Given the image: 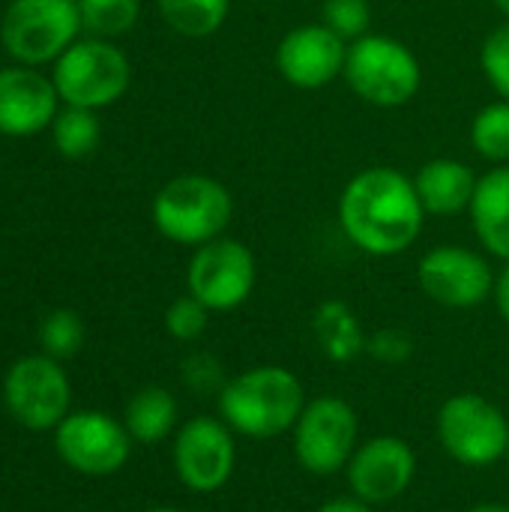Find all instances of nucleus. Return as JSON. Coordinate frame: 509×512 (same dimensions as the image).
I'll list each match as a JSON object with an SVG mask.
<instances>
[{
	"label": "nucleus",
	"mask_w": 509,
	"mask_h": 512,
	"mask_svg": "<svg viewBox=\"0 0 509 512\" xmlns=\"http://www.w3.org/2000/svg\"><path fill=\"white\" fill-rule=\"evenodd\" d=\"M471 150L489 165H509V102L495 99L483 105L468 129Z\"/></svg>",
	"instance_id": "obj_22"
},
{
	"label": "nucleus",
	"mask_w": 509,
	"mask_h": 512,
	"mask_svg": "<svg viewBox=\"0 0 509 512\" xmlns=\"http://www.w3.org/2000/svg\"><path fill=\"white\" fill-rule=\"evenodd\" d=\"M3 405L18 426L30 432H54L72 408V384L60 360L48 354L15 360L3 378Z\"/></svg>",
	"instance_id": "obj_9"
},
{
	"label": "nucleus",
	"mask_w": 509,
	"mask_h": 512,
	"mask_svg": "<svg viewBox=\"0 0 509 512\" xmlns=\"http://www.w3.org/2000/svg\"><path fill=\"white\" fill-rule=\"evenodd\" d=\"M180 378H183V387L198 393V396H219V390L228 381L222 360L207 354V351H192L180 363Z\"/></svg>",
	"instance_id": "obj_29"
},
{
	"label": "nucleus",
	"mask_w": 509,
	"mask_h": 512,
	"mask_svg": "<svg viewBox=\"0 0 509 512\" xmlns=\"http://www.w3.org/2000/svg\"><path fill=\"white\" fill-rule=\"evenodd\" d=\"M312 336L330 363H354L366 354L369 333L345 300H324L312 315Z\"/></svg>",
	"instance_id": "obj_19"
},
{
	"label": "nucleus",
	"mask_w": 509,
	"mask_h": 512,
	"mask_svg": "<svg viewBox=\"0 0 509 512\" xmlns=\"http://www.w3.org/2000/svg\"><path fill=\"white\" fill-rule=\"evenodd\" d=\"M492 303L498 309V315L509 324V264L501 267L498 279H495V294H492Z\"/></svg>",
	"instance_id": "obj_31"
},
{
	"label": "nucleus",
	"mask_w": 509,
	"mask_h": 512,
	"mask_svg": "<svg viewBox=\"0 0 509 512\" xmlns=\"http://www.w3.org/2000/svg\"><path fill=\"white\" fill-rule=\"evenodd\" d=\"M297 465L312 477H336L360 447V417L342 396H315L291 429Z\"/></svg>",
	"instance_id": "obj_6"
},
{
	"label": "nucleus",
	"mask_w": 509,
	"mask_h": 512,
	"mask_svg": "<svg viewBox=\"0 0 509 512\" xmlns=\"http://www.w3.org/2000/svg\"><path fill=\"white\" fill-rule=\"evenodd\" d=\"M54 87L66 105L75 108H105L114 105L132 81L129 57L108 39L72 42L54 66Z\"/></svg>",
	"instance_id": "obj_7"
},
{
	"label": "nucleus",
	"mask_w": 509,
	"mask_h": 512,
	"mask_svg": "<svg viewBox=\"0 0 509 512\" xmlns=\"http://www.w3.org/2000/svg\"><path fill=\"white\" fill-rule=\"evenodd\" d=\"M417 477V453L399 435H375L360 441L354 450L345 480L354 498L369 507H384L399 501Z\"/></svg>",
	"instance_id": "obj_14"
},
{
	"label": "nucleus",
	"mask_w": 509,
	"mask_h": 512,
	"mask_svg": "<svg viewBox=\"0 0 509 512\" xmlns=\"http://www.w3.org/2000/svg\"><path fill=\"white\" fill-rule=\"evenodd\" d=\"M132 435L123 420L105 411H69L54 429V450L66 468L84 477H111L132 456Z\"/></svg>",
	"instance_id": "obj_13"
},
{
	"label": "nucleus",
	"mask_w": 509,
	"mask_h": 512,
	"mask_svg": "<svg viewBox=\"0 0 509 512\" xmlns=\"http://www.w3.org/2000/svg\"><path fill=\"white\" fill-rule=\"evenodd\" d=\"M306 402L303 381L276 363H261L231 375L216 396L219 417L234 429V435L252 441L288 435Z\"/></svg>",
	"instance_id": "obj_2"
},
{
	"label": "nucleus",
	"mask_w": 509,
	"mask_h": 512,
	"mask_svg": "<svg viewBox=\"0 0 509 512\" xmlns=\"http://www.w3.org/2000/svg\"><path fill=\"white\" fill-rule=\"evenodd\" d=\"M210 315L213 312L201 300H195L192 294H183L165 309V330L177 342H198L207 333Z\"/></svg>",
	"instance_id": "obj_27"
},
{
	"label": "nucleus",
	"mask_w": 509,
	"mask_h": 512,
	"mask_svg": "<svg viewBox=\"0 0 509 512\" xmlns=\"http://www.w3.org/2000/svg\"><path fill=\"white\" fill-rule=\"evenodd\" d=\"M468 512H509V504H501V501H483V504H474Z\"/></svg>",
	"instance_id": "obj_33"
},
{
	"label": "nucleus",
	"mask_w": 509,
	"mask_h": 512,
	"mask_svg": "<svg viewBox=\"0 0 509 512\" xmlns=\"http://www.w3.org/2000/svg\"><path fill=\"white\" fill-rule=\"evenodd\" d=\"M78 0H15L0 24L6 51L24 66L57 60L78 36Z\"/></svg>",
	"instance_id": "obj_10"
},
{
	"label": "nucleus",
	"mask_w": 509,
	"mask_h": 512,
	"mask_svg": "<svg viewBox=\"0 0 509 512\" xmlns=\"http://www.w3.org/2000/svg\"><path fill=\"white\" fill-rule=\"evenodd\" d=\"M51 132H54L57 150L69 159H81V156L93 153L99 144V135H102L96 111L75 108V105H69L66 111H57Z\"/></svg>",
	"instance_id": "obj_23"
},
{
	"label": "nucleus",
	"mask_w": 509,
	"mask_h": 512,
	"mask_svg": "<svg viewBox=\"0 0 509 512\" xmlns=\"http://www.w3.org/2000/svg\"><path fill=\"white\" fill-rule=\"evenodd\" d=\"M165 24L186 39L219 33L231 15V0H156Z\"/></svg>",
	"instance_id": "obj_21"
},
{
	"label": "nucleus",
	"mask_w": 509,
	"mask_h": 512,
	"mask_svg": "<svg viewBox=\"0 0 509 512\" xmlns=\"http://www.w3.org/2000/svg\"><path fill=\"white\" fill-rule=\"evenodd\" d=\"M258 285L255 252L237 237H219L192 249L186 267V294L201 300L210 312L228 315L240 309Z\"/></svg>",
	"instance_id": "obj_8"
},
{
	"label": "nucleus",
	"mask_w": 509,
	"mask_h": 512,
	"mask_svg": "<svg viewBox=\"0 0 509 512\" xmlns=\"http://www.w3.org/2000/svg\"><path fill=\"white\" fill-rule=\"evenodd\" d=\"M480 174L456 156H435L423 162L414 174V186L420 195V204L426 216L435 219H453L459 213H468L474 192H477Z\"/></svg>",
	"instance_id": "obj_17"
},
{
	"label": "nucleus",
	"mask_w": 509,
	"mask_h": 512,
	"mask_svg": "<svg viewBox=\"0 0 509 512\" xmlns=\"http://www.w3.org/2000/svg\"><path fill=\"white\" fill-rule=\"evenodd\" d=\"M366 354L384 366H399V363H408L411 354H414V339L411 333H405L402 327H381L375 333H369V342H366Z\"/></svg>",
	"instance_id": "obj_30"
},
{
	"label": "nucleus",
	"mask_w": 509,
	"mask_h": 512,
	"mask_svg": "<svg viewBox=\"0 0 509 512\" xmlns=\"http://www.w3.org/2000/svg\"><path fill=\"white\" fill-rule=\"evenodd\" d=\"M231 219L234 195L210 174L171 177L153 198V225L177 246L198 249L210 240H219L225 237Z\"/></svg>",
	"instance_id": "obj_4"
},
{
	"label": "nucleus",
	"mask_w": 509,
	"mask_h": 512,
	"mask_svg": "<svg viewBox=\"0 0 509 512\" xmlns=\"http://www.w3.org/2000/svg\"><path fill=\"white\" fill-rule=\"evenodd\" d=\"M171 462L177 480L195 495H213L234 477L237 435L222 417L198 414L174 432Z\"/></svg>",
	"instance_id": "obj_12"
},
{
	"label": "nucleus",
	"mask_w": 509,
	"mask_h": 512,
	"mask_svg": "<svg viewBox=\"0 0 509 512\" xmlns=\"http://www.w3.org/2000/svg\"><path fill=\"white\" fill-rule=\"evenodd\" d=\"M498 273L486 252L444 243L429 249L417 261V285L420 291L441 309L468 312L492 300Z\"/></svg>",
	"instance_id": "obj_11"
},
{
	"label": "nucleus",
	"mask_w": 509,
	"mask_h": 512,
	"mask_svg": "<svg viewBox=\"0 0 509 512\" xmlns=\"http://www.w3.org/2000/svg\"><path fill=\"white\" fill-rule=\"evenodd\" d=\"M507 462H509V450H507Z\"/></svg>",
	"instance_id": "obj_37"
},
{
	"label": "nucleus",
	"mask_w": 509,
	"mask_h": 512,
	"mask_svg": "<svg viewBox=\"0 0 509 512\" xmlns=\"http://www.w3.org/2000/svg\"><path fill=\"white\" fill-rule=\"evenodd\" d=\"M336 219L345 240L363 255L396 258L420 240L429 216L414 177L393 165H369L339 192Z\"/></svg>",
	"instance_id": "obj_1"
},
{
	"label": "nucleus",
	"mask_w": 509,
	"mask_h": 512,
	"mask_svg": "<svg viewBox=\"0 0 509 512\" xmlns=\"http://www.w3.org/2000/svg\"><path fill=\"white\" fill-rule=\"evenodd\" d=\"M258 3H279V0H258Z\"/></svg>",
	"instance_id": "obj_36"
},
{
	"label": "nucleus",
	"mask_w": 509,
	"mask_h": 512,
	"mask_svg": "<svg viewBox=\"0 0 509 512\" xmlns=\"http://www.w3.org/2000/svg\"><path fill=\"white\" fill-rule=\"evenodd\" d=\"M315 512H375V507H369V504H363L360 498H333V501H327V504H321Z\"/></svg>",
	"instance_id": "obj_32"
},
{
	"label": "nucleus",
	"mask_w": 509,
	"mask_h": 512,
	"mask_svg": "<svg viewBox=\"0 0 509 512\" xmlns=\"http://www.w3.org/2000/svg\"><path fill=\"white\" fill-rule=\"evenodd\" d=\"M348 42L324 21H306L291 27L276 42V72L294 90H324L342 78Z\"/></svg>",
	"instance_id": "obj_15"
},
{
	"label": "nucleus",
	"mask_w": 509,
	"mask_h": 512,
	"mask_svg": "<svg viewBox=\"0 0 509 512\" xmlns=\"http://www.w3.org/2000/svg\"><path fill=\"white\" fill-rule=\"evenodd\" d=\"M321 21L345 42H354L372 30V6L369 0H324Z\"/></svg>",
	"instance_id": "obj_26"
},
{
	"label": "nucleus",
	"mask_w": 509,
	"mask_h": 512,
	"mask_svg": "<svg viewBox=\"0 0 509 512\" xmlns=\"http://www.w3.org/2000/svg\"><path fill=\"white\" fill-rule=\"evenodd\" d=\"M177 423H180V405L171 396V390L159 384L141 387L123 411L126 432L132 435L135 444H144V447H153L171 438L180 429Z\"/></svg>",
	"instance_id": "obj_20"
},
{
	"label": "nucleus",
	"mask_w": 509,
	"mask_h": 512,
	"mask_svg": "<svg viewBox=\"0 0 509 512\" xmlns=\"http://www.w3.org/2000/svg\"><path fill=\"white\" fill-rule=\"evenodd\" d=\"M468 219L480 249L509 264V165H492L480 174Z\"/></svg>",
	"instance_id": "obj_18"
},
{
	"label": "nucleus",
	"mask_w": 509,
	"mask_h": 512,
	"mask_svg": "<svg viewBox=\"0 0 509 512\" xmlns=\"http://www.w3.org/2000/svg\"><path fill=\"white\" fill-rule=\"evenodd\" d=\"M480 69L498 99L509 102V21L498 24L480 48Z\"/></svg>",
	"instance_id": "obj_28"
},
{
	"label": "nucleus",
	"mask_w": 509,
	"mask_h": 512,
	"mask_svg": "<svg viewBox=\"0 0 509 512\" xmlns=\"http://www.w3.org/2000/svg\"><path fill=\"white\" fill-rule=\"evenodd\" d=\"M444 453L465 468H492L507 459V414L480 393H456L438 408L435 420Z\"/></svg>",
	"instance_id": "obj_5"
},
{
	"label": "nucleus",
	"mask_w": 509,
	"mask_h": 512,
	"mask_svg": "<svg viewBox=\"0 0 509 512\" xmlns=\"http://www.w3.org/2000/svg\"><path fill=\"white\" fill-rule=\"evenodd\" d=\"M57 87L45 75L12 66L0 69V132L33 135L57 117Z\"/></svg>",
	"instance_id": "obj_16"
},
{
	"label": "nucleus",
	"mask_w": 509,
	"mask_h": 512,
	"mask_svg": "<svg viewBox=\"0 0 509 512\" xmlns=\"http://www.w3.org/2000/svg\"><path fill=\"white\" fill-rule=\"evenodd\" d=\"M39 342L48 357L54 360H69L81 351L84 345V321L72 309H54L42 327H39Z\"/></svg>",
	"instance_id": "obj_25"
},
{
	"label": "nucleus",
	"mask_w": 509,
	"mask_h": 512,
	"mask_svg": "<svg viewBox=\"0 0 509 512\" xmlns=\"http://www.w3.org/2000/svg\"><path fill=\"white\" fill-rule=\"evenodd\" d=\"M342 78L360 102L393 111L417 99L423 87V66L411 45L369 30L366 36L348 42Z\"/></svg>",
	"instance_id": "obj_3"
},
{
	"label": "nucleus",
	"mask_w": 509,
	"mask_h": 512,
	"mask_svg": "<svg viewBox=\"0 0 509 512\" xmlns=\"http://www.w3.org/2000/svg\"><path fill=\"white\" fill-rule=\"evenodd\" d=\"M492 3L498 6V12H501V15L509 21V0H492Z\"/></svg>",
	"instance_id": "obj_34"
},
{
	"label": "nucleus",
	"mask_w": 509,
	"mask_h": 512,
	"mask_svg": "<svg viewBox=\"0 0 509 512\" xmlns=\"http://www.w3.org/2000/svg\"><path fill=\"white\" fill-rule=\"evenodd\" d=\"M144 512H189V510H180V507H150V510Z\"/></svg>",
	"instance_id": "obj_35"
},
{
	"label": "nucleus",
	"mask_w": 509,
	"mask_h": 512,
	"mask_svg": "<svg viewBox=\"0 0 509 512\" xmlns=\"http://www.w3.org/2000/svg\"><path fill=\"white\" fill-rule=\"evenodd\" d=\"M81 27L99 39L123 36L141 15V0H78Z\"/></svg>",
	"instance_id": "obj_24"
}]
</instances>
